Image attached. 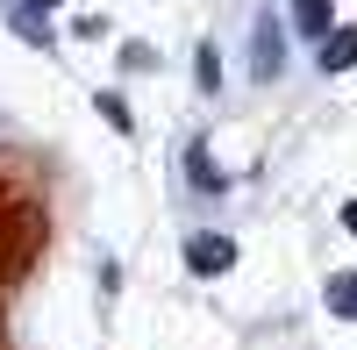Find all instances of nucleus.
<instances>
[{
	"mask_svg": "<svg viewBox=\"0 0 357 350\" xmlns=\"http://www.w3.org/2000/svg\"><path fill=\"white\" fill-rule=\"evenodd\" d=\"M229 265H236V243H229V236H186V272L215 279V272H229Z\"/></svg>",
	"mask_w": 357,
	"mask_h": 350,
	"instance_id": "obj_1",
	"label": "nucleus"
},
{
	"mask_svg": "<svg viewBox=\"0 0 357 350\" xmlns=\"http://www.w3.org/2000/svg\"><path fill=\"white\" fill-rule=\"evenodd\" d=\"M250 50H257V79H272V72H279V57H286V36L272 29V15H257V29H250Z\"/></svg>",
	"mask_w": 357,
	"mask_h": 350,
	"instance_id": "obj_2",
	"label": "nucleus"
},
{
	"mask_svg": "<svg viewBox=\"0 0 357 350\" xmlns=\"http://www.w3.org/2000/svg\"><path fill=\"white\" fill-rule=\"evenodd\" d=\"M357 65V29H329L321 36V72H350Z\"/></svg>",
	"mask_w": 357,
	"mask_h": 350,
	"instance_id": "obj_3",
	"label": "nucleus"
},
{
	"mask_svg": "<svg viewBox=\"0 0 357 350\" xmlns=\"http://www.w3.org/2000/svg\"><path fill=\"white\" fill-rule=\"evenodd\" d=\"M186 172H193V193H222V172H215V158H207V143L186 151Z\"/></svg>",
	"mask_w": 357,
	"mask_h": 350,
	"instance_id": "obj_4",
	"label": "nucleus"
},
{
	"mask_svg": "<svg viewBox=\"0 0 357 350\" xmlns=\"http://www.w3.org/2000/svg\"><path fill=\"white\" fill-rule=\"evenodd\" d=\"M293 22L301 36H329V0H293Z\"/></svg>",
	"mask_w": 357,
	"mask_h": 350,
	"instance_id": "obj_5",
	"label": "nucleus"
},
{
	"mask_svg": "<svg viewBox=\"0 0 357 350\" xmlns=\"http://www.w3.org/2000/svg\"><path fill=\"white\" fill-rule=\"evenodd\" d=\"M329 307L343 314V322H357V272H336L329 279Z\"/></svg>",
	"mask_w": 357,
	"mask_h": 350,
	"instance_id": "obj_6",
	"label": "nucleus"
},
{
	"mask_svg": "<svg viewBox=\"0 0 357 350\" xmlns=\"http://www.w3.org/2000/svg\"><path fill=\"white\" fill-rule=\"evenodd\" d=\"M100 114H107V122H114V129H136V122H129V107H122V100H114V93H100Z\"/></svg>",
	"mask_w": 357,
	"mask_h": 350,
	"instance_id": "obj_7",
	"label": "nucleus"
},
{
	"mask_svg": "<svg viewBox=\"0 0 357 350\" xmlns=\"http://www.w3.org/2000/svg\"><path fill=\"white\" fill-rule=\"evenodd\" d=\"M343 229H350V236H357V200H350V208H343Z\"/></svg>",
	"mask_w": 357,
	"mask_h": 350,
	"instance_id": "obj_8",
	"label": "nucleus"
},
{
	"mask_svg": "<svg viewBox=\"0 0 357 350\" xmlns=\"http://www.w3.org/2000/svg\"><path fill=\"white\" fill-rule=\"evenodd\" d=\"M29 8H50V0H29Z\"/></svg>",
	"mask_w": 357,
	"mask_h": 350,
	"instance_id": "obj_9",
	"label": "nucleus"
}]
</instances>
